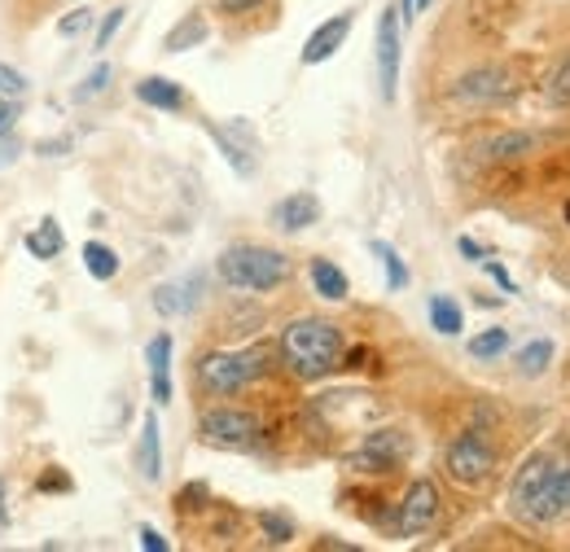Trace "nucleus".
Listing matches in <instances>:
<instances>
[{"mask_svg":"<svg viewBox=\"0 0 570 552\" xmlns=\"http://www.w3.org/2000/svg\"><path fill=\"white\" fill-rule=\"evenodd\" d=\"M509 513L527 526H558L570 518V461L535 452L509 483Z\"/></svg>","mask_w":570,"mask_h":552,"instance_id":"obj_1","label":"nucleus"},{"mask_svg":"<svg viewBox=\"0 0 570 552\" xmlns=\"http://www.w3.org/2000/svg\"><path fill=\"white\" fill-rule=\"evenodd\" d=\"M285 373L298 377V382H321L330 373L343 368V355H347V338L334 321H321V316H298L282 329V343H277Z\"/></svg>","mask_w":570,"mask_h":552,"instance_id":"obj_2","label":"nucleus"},{"mask_svg":"<svg viewBox=\"0 0 570 552\" xmlns=\"http://www.w3.org/2000/svg\"><path fill=\"white\" fill-rule=\"evenodd\" d=\"M215 273L228 289H250V294H273L294 276V259L273 246H255V241H237L224 246L215 259Z\"/></svg>","mask_w":570,"mask_h":552,"instance_id":"obj_3","label":"nucleus"},{"mask_svg":"<svg viewBox=\"0 0 570 552\" xmlns=\"http://www.w3.org/2000/svg\"><path fill=\"white\" fill-rule=\"evenodd\" d=\"M268 346H246V351H207V355H198V364H194V382H198V391L203 395H212V400H228V395H237V391H246L268 364Z\"/></svg>","mask_w":570,"mask_h":552,"instance_id":"obj_4","label":"nucleus"},{"mask_svg":"<svg viewBox=\"0 0 570 552\" xmlns=\"http://www.w3.org/2000/svg\"><path fill=\"white\" fill-rule=\"evenodd\" d=\"M497 465H500V447L492 443V430H479V425L461 430V434L448 443V452H443L448 479L461 486H483L497 474Z\"/></svg>","mask_w":570,"mask_h":552,"instance_id":"obj_5","label":"nucleus"},{"mask_svg":"<svg viewBox=\"0 0 570 552\" xmlns=\"http://www.w3.org/2000/svg\"><path fill=\"white\" fill-rule=\"evenodd\" d=\"M259 416L250 408H233V404H215L198 416V438L207 447H219V452H255L259 447Z\"/></svg>","mask_w":570,"mask_h":552,"instance_id":"obj_6","label":"nucleus"},{"mask_svg":"<svg viewBox=\"0 0 570 552\" xmlns=\"http://www.w3.org/2000/svg\"><path fill=\"white\" fill-rule=\"evenodd\" d=\"M400 4H386L377 13V36H373V49H377V83H382V101H395L400 92V58H404V45H400Z\"/></svg>","mask_w":570,"mask_h":552,"instance_id":"obj_7","label":"nucleus"},{"mask_svg":"<svg viewBox=\"0 0 570 552\" xmlns=\"http://www.w3.org/2000/svg\"><path fill=\"white\" fill-rule=\"evenodd\" d=\"M434 518H439V486L430 483V479H413L409 491L400 495V504H395V535H404V540H413V535H422L434 526Z\"/></svg>","mask_w":570,"mask_h":552,"instance_id":"obj_8","label":"nucleus"},{"mask_svg":"<svg viewBox=\"0 0 570 552\" xmlns=\"http://www.w3.org/2000/svg\"><path fill=\"white\" fill-rule=\"evenodd\" d=\"M207 132L212 140L219 145V154H224V162L242 176V180H250L255 171H259V140H255V128L246 124V119H233V124H207Z\"/></svg>","mask_w":570,"mask_h":552,"instance_id":"obj_9","label":"nucleus"},{"mask_svg":"<svg viewBox=\"0 0 570 552\" xmlns=\"http://www.w3.org/2000/svg\"><path fill=\"white\" fill-rule=\"evenodd\" d=\"M513 92H518V75L509 67H479L461 75L452 88V97L465 106H497V101H509Z\"/></svg>","mask_w":570,"mask_h":552,"instance_id":"obj_10","label":"nucleus"},{"mask_svg":"<svg viewBox=\"0 0 570 552\" xmlns=\"http://www.w3.org/2000/svg\"><path fill=\"white\" fill-rule=\"evenodd\" d=\"M352 27H356V9H343V13H334V18H325L312 36H307V45H303V67H321V62H330L343 45H347V36H352Z\"/></svg>","mask_w":570,"mask_h":552,"instance_id":"obj_11","label":"nucleus"},{"mask_svg":"<svg viewBox=\"0 0 570 552\" xmlns=\"http://www.w3.org/2000/svg\"><path fill=\"white\" fill-rule=\"evenodd\" d=\"M145 364H149V395L154 404H171V334H154L145 343Z\"/></svg>","mask_w":570,"mask_h":552,"instance_id":"obj_12","label":"nucleus"},{"mask_svg":"<svg viewBox=\"0 0 570 552\" xmlns=\"http://www.w3.org/2000/svg\"><path fill=\"white\" fill-rule=\"evenodd\" d=\"M312 224H321V198L307 194V189L285 194L282 203L273 207V228H282V233H303Z\"/></svg>","mask_w":570,"mask_h":552,"instance_id":"obj_13","label":"nucleus"},{"mask_svg":"<svg viewBox=\"0 0 570 552\" xmlns=\"http://www.w3.org/2000/svg\"><path fill=\"white\" fill-rule=\"evenodd\" d=\"M137 101H145L149 110H163V115L189 110L185 88H180L176 79H167V75H145V79H137Z\"/></svg>","mask_w":570,"mask_h":552,"instance_id":"obj_14","label":"nucleus"},{"mask_svg":"<svg viewBox=\"0 0 570 552\" xmlns=\"http://www.w3.org/2000/svg\"><path fill=\"white\" fill-rule=\"evenodd\" d=\"M137 474L145 483H158L163 479V425H158V413H145L141 416V438H137Z\"/></svg>","mask_w":570,"mask_h":552,"instance_id":"obj_15","label":"nucleus"},{"mask_svg":"<svg viewBox=\"0 0 570 552\" xmlns=\"http://www.w3.org/2000/svg\"><path fill=\"white\" fill-rule=\"evenodd\" d=\"M207 36H212V27H207L203 9H194V13H185V18L163 36V53H189V49H203Z\"/></svg>","mask_w":570,"mask_h":552,"instance_id":"obj_16","label":"nucleus"},{"mask_svg":"<svg viewBox=\"0 0 570 552\" xmlns=\"http://www.w3.org/2000/svg\"><path fill=\"white\" fill-rule=\"evenodd\" d=\"M535 149V137L531 132H497V137H488L479 145V158L483 162H518V158H527Z\"/></svg>","mask_w":570,"mask_h":552,"instance_id":"obj_17","label":"nucleus"},{"mask_svg":"<svg viewBox=\"0 0 570 552\" xmlns=\"http://www.w3.org/2000/svg\"><path fill=\"white\" fill-rule=\"evenodd\" d=\"M307 276H312V289H316L325 303H343V298L352 294L347 273H343L338 264H330V259H312V264H307Z\"/></svg>","mask_w":570,"mask_h":552,"instance_id":"obj_18","label":"nucleus"},{"mask_svg":"<svg viewBox=\"0 0 570 552\" xmlns=\"http://www.w3.org/2000/svg\"><path fill=\"white\" fill-rule=\"evenodd\" d=\"M430 325H434V334L456 338V334L465 329V312H461V303H456L452 294H434V298H430Z\"/></svg>","mask_w":570,"mask_h":552,"instance_id":"obj_19","label":"nucleus"},{"mask_svg":"<svg viewBox=\"0 0 570 552\" xmlns=\"http://www.w3.org/2000/svg\"><path fill=\"white\" fill-rule=\"evenodd\" d=\"M368 250L377 255V264H382V273H386V289H391V294L409 289V280H413V273H409V264L400 259V250H395L391 241H373Z\"/></svg>","mask_w":570,"mask_h":552,"instance_id":"obj_20","label":"nucleus"},{"mask_svg":"<svg viewBox=\"0 0 570 552\" xmlns=\"http://www.w3.org/2000/svg\"><path fill=\"white\" fill-rule=\"evenodd\" d=\"M119 268H124V264H119V255H115L106 241H88V246H83V273L92 276V280H115Z\"/></svg>","mask_w":570,"mask_h":552,"instance_id":"obj_21","label":"nucleus"},{"mask_svg":"<svg viewBox=\"0 0 570 552\" xmlns=\"http://www.w3.org/2000/svg\"><path fill=\"white\" fill-rule=\"evenodd\" d=\"M62 246H67V237H62L58 219H40V228H36V233H27V250H31L36 259H58V255H62Z\"/></svg>","mask_w":570,"mask_h":552,"instance_id":"obj_22","label":"nucleus"},{"mask_svg":"<svg viewBox=\"0 0 570 552\" xmlns=\"http://www.w3.org/2000/svg\"><path fill=\"white\" fill-rule=\"evenodd\" d=\"M154 312H158V316H185V312H194L185 280H167V285H154Z\"/></svg>","mask_w":570,"mask_h":552,"instance_id":"obj_23","label":"nucleus"},{"mask_svg":"<svg viewBox=\"0 0 570 552\" xmlns=\"http://www.w3.org/2000/svg\"><path fill=\"white\" fill-rule=\"evenodd\" d=\"M364 447H368L373 456H382V461H391V465H400V461L409 456V438H404L400 430H373V434L364 438Z\"/></svg>","mask_w":570,"mask_h":552,"instance_id":"obj_24","label":"nucleus"},{"mask_svg":"<svg viewBox=\"0 0 570 552\" xmlns=\"http://www.w3.org/2000/svg\"><path fill=\"white\" fill-rule=\"evenodd\" d=\"M549 364H553V343L549 338H535V343L518 351V373L522 377H540V373H549Z\"/></svg>","mask_w":570,"mask_h":552,"instance_id":"obj_25","label":"nucleus"},{"mask_svg":"<svg viewBox=\"0 0 570 552\" xmlns=\"http://www.w3.org/2000/svg\"><path fill=\"white\" fill-rule=\"evenodd\" d=\"M255 522H259V531H264V540H268L273 549H282V544L294 540V518H285L282 509H264Z\"/></svg>","mask_w":570,"mask_h":552,"instance_id":"obj_26","label":"nucleus"},{"mask_svg":"<svg viewBox=\"0 0 570 552\" xmlns=\"http://www.w3.org/2000/svg\"><path fill=\"white\" fill-rule=\"evenodd\" d=\"M212 509V486L207 483H185L176 491V513L189 518V513H207Z\"/></svg>","mask_w":570,"mask_h":552,"instance_id":"obj_27","label":"nucleus"},{"mask_svg":"<svg viewBox=\"0 0 570 552\" xmlns=\"http://www.w3.org/2000/svg\"><path fill=\"white\" fill-rule=\"evenodd\" d=\"M504 351H509V329H483V334L470 338V355L474 359H497Z\"/></svg>","mask_w":570,"mask_h":552,"instance_id":"obj_28","label":"nucleus"},{"mask_svg":"<svg viewBox=\"0 0 570 552\" xmlns=\"http://www.w3.org/2000/svg\"><path fill=\"white\" fill-rule=\"evenodd\" d=\"M110 79H115V70L110 62H101V67H92L83 79H79V88H75V101H92V97H101L106 88H110Z\"/></svg>","mask_w":570,"mask_h":552,"instance_id":"obj_29","label":"nucleus"},{"mask_svg":"<svg viewBox=\"0 0 570 552\" xmlns=\"http://www.w3.org/2000/svg\"><path fill=\"white\" fill-rule=\"evenodd\" d=\"M92 22H97V13L88 9V0H79L67 18H58V36H67V40H75V36H83V31H92Z\"/></svg>","mask_w":570,"mask_h":552,"instance_id":"obj_30","label":"nucleus"},{"mask_svg":"<svg viewBox=\"0 0 570 552\" xmlns=\"http://www.w3.org/2000/svg\"><path fill=\"white\" fill-rule=\"evenodd\" d=\"M36 491H40V495H71L75 483L62 465H45V474L36 479Z\"/></svg>","mask_w":570,"mask_h":552,"instance_id":"obj_31","label":"nucleus"},{"mask_svg":"<svg viewBox=\"0 0 570 552\" xmlns=\"http://www.w3.org/2000/svg\"><path fill=\"white\" fill-rule=\"evenodd\" d=\"M549 101H553V106H570V53L558 62V70L549 75Z\"/></svg>","mask_w":570,"mask_h":552,"instance_id":"obj_32","label":"nucleus"},{"mask_svg":"<svg viewBox=\"0 0 570 552\" xmlns=\"http://www.w3.org/2000/svg\"><path fill=\"white\" fill-rule=\"evenodd\" d=\"M22 92H27V75L13 70L9 62H0V97H18L22 101Z\"/></svg>","mask_w":570,"mask_h":552,"instance_id":"obj_33","label":"nucleus"},{"mask_svg":"<svg viewBox=\"0 0 570 552\" xmlns=\"http://www.w3.org/2000/svg\"><path fill=\"white\" fill-rule=\"evenodd\" d=\"M124 18H128V9L119 4V9H110L106 18H101V27H97V49H106L115 36H119V27H124Z\"/></svg>","mask_w":570,"mask_h":552,"instance_id":"obj_34","label":"nucleus"},{"mask_svg":"<svg viewBox=\"0 0 570 552\" xmlns=\"http://www.w3.org/2000/svg\"><path fill=\"white\" fill-rule=\"evenodd\" d=\"M18 119H22V106H18V97H0V137H13Z\"/></svg>","mask_w":570,"mask_h":552,"instance_id":"obj_35","label":"nucleus"},{"mask_svg":"<svg viewBox=\"0 0 570 552\" xmlns=\"http://www.w3.org/2000/svg\"><path fill=\"white\" fill-rule=\"evenodd\" d=\"M219 4V13H228V18H242V13H255L259 4H268V0H215Z\"/></svg>","mask_w":570,"mask_h":552,"instance_id":"obj_36","label":"nucleus"},{"mask_svg":"<svg viewBox=\"0 0 570 552\" xmlns=\"http://www.w3.org/2000/svg\"><path fill=\"white\" fill-rule=\"evenodd\" d=\"M483 268H488V276L497 280V285H500V289H504V294H518V285H513V276L504 273V268H500L497 259H483Z\"/></svg>","mask_w":570,"mask_h":552,"instance_id":"obj_37","label":"nucleus"},{"mask_svg":"<svg viewBox=\"0 0 570 552\" xmlns=\"http://www.w3.org/2000/svg\"><path fill=\"white\" fill-rule=\"evenodd\" d=\"M137 540H141L145 552H167V549H171V544H167V540H163L154 526H141V531H137Z\"/></svg>","mask_w":570,"mask_h":552,"instance_id":"obj_38","label":"nucleus"},{"mask_svg":"<svg viewBox=\"0 0 570 552\" xmlns=\"http://www.w3.org/2000/svg\"><path fill=\"white\" fill-rule=\"evenodd\" d=\"M18 154H22V145L13 137H0V171L9 167V162H18Z\"/></svg>","mask_w":570,"mask_h":552,"instance_id":"obj_39","label":"nucleus"},{"mask_svg":"<svg viewBox=\"0 0 570 552\" xmlns=\"http://www.w3.org/2000/svg\"><path fill=\"white\" fill-rule=\"evenodd\" d=\"M456 250H461L470 264H483V259H488V255H483V246H479L474 237H461V241H456Z\"/></svg>","mask_w":570,"mask_h":552,"instance_id":"obj_40","label":"nucleus"},{"mask_svg":"<svg viewBox=\"0 0 570 552\" xmlns=\"http://www.w3.org/2000/svg\"><path fill=\"white\" fill-rule=\"evenodd\" d=\"M36 149H40V154L49 158V154H62V149H71V140H67V137H62V140H40Z\"/></svg>","mask_w":570,"mask_h":552,"instance_id":"obj_41","label":"nucleus"},{"mask_svg":"<svg viewBox=\"0 0 570 552\" xmlns=\"http://www.w3.org/2000/svg\"><path fill=\"white\" fill-rule=\"evenodd\" d=\"M0 526H9V504H4V479H0Z\"/></svg>","mask_w":570,"mask_h":552,"instance_id":"obj_42","label":"nucleus"},{"mask_svg":"<svg viewBox=\"0 0 570 552\" xmlns=\"http://www.w3.org/2000/svg\"><path fill=\"white\" fill-rule=\"evenodd\" d=\"M562 219H567V224H570V198H567V207H562Z\"/></svg>","mask_w":570,"mask_h":552,"instance_id":"obj_43","label":"nucleus"}]
</instances>
